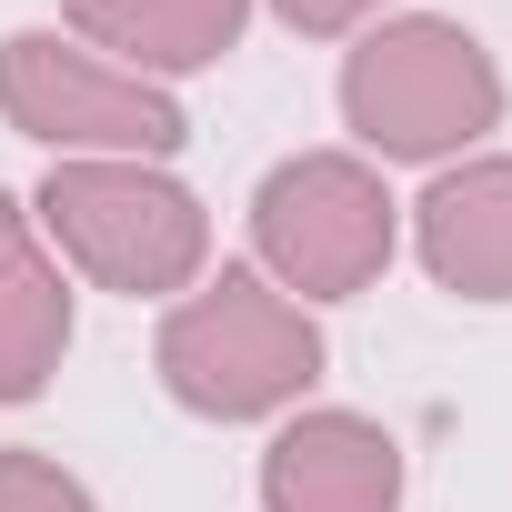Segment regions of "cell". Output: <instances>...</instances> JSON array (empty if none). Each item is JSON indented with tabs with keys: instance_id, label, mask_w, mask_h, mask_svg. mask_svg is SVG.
<instances>
[{
	"instance_id": "obj_3",
	"label": "cell",
	"mask_w": 512,
	"mask_h": 512,
	"mask_svg": "<svg viewBox=\"0 0 512 512\" xmlns=\"http://www.w3.org/2000/svg\"><path fill=\"white\" fill-rule=\"evenodd\" d=\"M31 211L101 292H131V302H161L211 262V211L151 161H51Z\"/></svg>"
},
{
	"instance_id": "obj_4",
	"label": "cell",
	"mask_w": 512,
	"mask_h": 512,
	"mask_svg": "<svg viewBox=\"0 0 512 512\" xmlns=\"http://www.w3.org/2000/svg\"><path fill=\"white\" fill-rule=\"evenodd\" d=\"M251 241H262V272L302 302H352L392 272V241H402V211L382 191L372 161L352 151H302L262 181L251 201Z\"/></svg>"
},
{
	"instance_id": "obj_11",
	"label": "cell",
	"mask_w": 512,
	"mask_h": 512,
	"mask_svg": "<svg viewBox=\"0 0 512 512\" xmlns=\"http://www.w3.org/2000/svg\"><path fill=\"white\" fill-rule=\"evenodd\" d=\"M272 11H282L302 41H342V31H362V21L382 11V0H272Z\"/></svg>"
},
{
	"instance_id": "obj_7",
	"label": "cell",
	"mask_w": 512,
	"mask_h": 512,
	"mask_svg": "<svg viewBox=\"0 0 512 512\" xmlns=\"http://www.w3.org/2000/svg\"><path fill=\"white\" fill-rule=\"evenodd\" d=\"M422 272L462 302H512V161H462L412 201Z\"/></svg>"
},
{
	"instance_id": "obj_5",
	"label": "cell",
	"mask_w": 512,
	"mask_h": 512,
	"mask_svg": "<svg viewBox=\"0 0 512 512\" xmlns=\"http://www.w3.org/2000/svg\"><path fill=\"white\" fill-rule=\"evenodd\" d=\"M0 121L21 141H51L61 161H161V151L191 141V121L151 81L71 51L61 31H11L0 41Z\"/></svg>"
},
{
	"instance_id": "obj_10",
	"label": "cell",
	"mask_w": 512,
	"mask_h": 512,
	"mask_svg": "<svg viewBox=\"0 0 512 512\" xmlns=\"http://www.w3.org/2000/svg\"><path fill=\"white\" fill-rule=\"evenodd\" d=\"M0 512H101L51 452H0Z\"/></svg>"
},
{
	"instance_id": "obj_6",
	"label": "cell",
	"mask_w": 512,
	"mask_h": 512,
	"mask_svg": "<svg viewBox=\"0 0 512 512\" xmlns=\"http://www.w3.org/2000/svg\"><path fill=\"white\" fill-rule=\"evenodd\" d=\"M262 512H402V442L362 412H302L262 452Z\"/></svg>"
},
{
	"instance_id": "obj_9",
	"label": "cell",
	"mask_w": 512,
	"mask_h": 512,
	"mask_svg": "<svg viewBox=\"0 0 512 512\" xmlns=\"http://www.w3.org/2000/svg\"><path fill=\"white\" fill-rule=\"evenodd\" d=\"M71 352V282L41 251L31 211L0 191V402H41Z\"/></svg>"
},
{
	"instance_id": "obj_8",
	"label": "cell",
	"mask_w": 512,
	"mask_h": 512,
	"mask_svg": "<svg viewBox=\"0 0 512 512\" xmlns=\"http://www.w3.org/2000/svg\"><path fill=\"white\" fill-rule=\"evenodd\" d=\"M61 21L111 51L131 81H181V71H211L241 21H251V0H61Z\"/></svg>"
},
{
	"instance_id": "obj_1",
	"label": "cell",
	"mask_w": 512,
	"mask_h": 512,
	"mask_svg": "<svg viewBox=\"0 0 512 512\" xmlns=\"http://www.w3.org/2000/svg\"><path fill=\"white\" fill-rule=\"evenodd\" d=\"M151 362H161V382H171L181 412H201V422H262V412H282V402H302L322 382V332L262 272H221V282H201L161 322Z\"/></svg>"
},
{
	"instance_id": "obj_2",
	"label": "cell",
	"mask_w": 512,
	"mask_h": 512,
	"mask_svg": "<svg viewBox=\"0 0 512 512\" xmlns=\"http://www.w3.org/2000/svg\"><path fill=\"white\" fill-rule=\"evenodd\" d=\"M342 121L382 151V161H452L462 141H482L502 121V71L462 21H382L352 41L342 61Z\"/></svg>"
}]
</instances>
